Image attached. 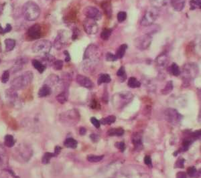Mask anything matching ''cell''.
Here are the masks:
<instances>
[{
    "label": "cell",
    "mask_w": 201,
    "mask_h": 178,
    "mask_svg": "<svg viewBox=\"0 0 201 178\" xmlns=\"http://www.w3.org/2000/svg\"><path fill=\"white\" fill-rule=\"evenodd\" d=\"M90 122H91V123L94 125V126H95L96 128H99L100 127V121L99 120H97L95 117H91V118L90 119Z\"/></svg>",
    "instance_id": "49"
},
{
    "label": "cell",
    "mask_w": 201,
    "mask_h": 178,
    "mask_svg": "<svg viewBox=\"0 0 201 178\" xmlns=\"http://www.w3.org/2000/svg\"><path fill=\"white\" fill-rule=\"evenodd\" d=\"M54 157H56L54 153H45L44 156H43V157H42V163L43 164L49 163L50 159Z\"/></svg>",
    "instance_id": "39"
},
{
    "label": "cell",
    "mask_w": 201,
    "mask_h": 178,
    "mask_svg": "<svg viewBox=\"0 0 201 178\" xmlns=\"http://www.w3.org/2000/svg\"><path fill=\"white\" fill-rule=\"evenodd\" d=\"M164 115L166 120L172 124H178L182 119L181 115L174 109H168L164 112Z\"/></svg>",
    "instance_id": "12"
},
{
    "label": "cell",
    "mask_w": 201,
    "mask_h": 178,
    "mask_svg": "<svg viewBox=\"0 0 201 178\" xmlns=\"http://www.w3.org/2000/svg\"><path fill=\"white\" fill-rule=\"evenodd\" d=\"M61 150H62V148L59 146H56L55 149H54V153L55 154V156H59V155L60 153V151H61Z\"/></svg>",
    "instance_id": "55"
},
{
    "label": "cell",
    "mask_w": 201,
    "mask_h": 178,
    "mask_svg": "<svg viewBox=\"0 0 201 178\" xmlns=\"http://www.w3.org/2000/svg\"><path fill=\"white\" fill-rule=\"evenodd\" d=\"M52 92V89L51 87H49L47 84H44L43 86L40 88L39 91H38V96L42 98V97H46L47 96L50 95Z\"/></svg>",
    "instance_id": "21"
},
{
    "label": "cell",
    "mask_w": 201,
    "mask_h": 178,
    "mask_svg": "<svg viewBox=\"0 0 201 178\" xmlns=\"http://www.w3.org/2000/svg\"><path fill=\"white\" fill-rule=\"evenodd\" d=\"M28 62V60L24 58H19L16 61L15 64H14L13 67L12 68V72L16 73L20 71L24 66Z\"/></svg>",
    "instance_id": "19"
},
{
    "label": "cell",
    "mask_w": 201,
    "mask_h": 178,
    "mask_svg": "<svg viewBox=\"0 0 201 178\" xmlns=\"http://www.w3.org/2000/svg\"><path fill=\"white\" fill-rule=\"evenodd\" d=\"M80 119V116L78 111L76 110L73 109L67 111L64 113L60 115V121L64 124H67L69 125H74L77 123Z\"/></svg>",
    "instance_id": "8"
},
{
    "label": "cell",
    "mask_w": 201,
    "mask_h": 178,
    "mask_svg": "<svg viewBox=\"0 0 201 178\" xmlns=\"http://www.w3.org/2000/svg\"><path fill=\"white\" fill-rule=\"evenodd\" d=\"M84 15L88 19L98 21L100 20L102 17V14L100 10L97 7L93 6H87L83 9Z\"/></svg>",
    "instance_id": "11"
},
{
    "label": "cell",
    "mask_w": 201,
    "mask_h": 178,
    "mask_svg": "<svg viewBox=\"0 0 201 178\" xmlns=\"http://www.w3.org/2000/svg\"><path fill=\"white\" fill-rule=\"evenodd\" d=\"M97 101H95V100H93V102H92V103H91V105H90V107L93 108V109H95V108L97 107Z\"/></svg>",
    "instance_id": "57"
},
{
    "label": "cell",
    "mask_w": 201,
    "mask_h": 178,
    "mask_svg": "<svg viewBox=\"0 0 201 178\" xmlns=\"http://www.w3.org/2000/svg\"><path fill=\"white\" fill-rule=\"evenodd\" d=\"M105 58L108 62H115V61L118 60L116 54H113L111 52H107L105 55Z\"/></svg>",
    "instance_id": "43"
},
{
    "label": "cell",
    "mask_w": 201,
    "mask_h": 178,
    "mask_svg": "<svg viewBox=\"0 0 201 178\" xmlns=\"http://www.w3.org/2000/svg\"><path fill=\"white\" fill-rule=\"evenodd\" d=\"M54 69L56 70H60L63 67V61L61 60H56L52 65Z\"/></svg>",
    "instance_id": "41"
},
{
    "label": "cell",
    "mask_w": 201,
    "mask_h": 178,
    "mask_svg": "<svg viewBox=\"0 0 201 178\" xmlns=\"http://www.w3.org/2000/svg\"><path fill=\"white\" fill-rule=\"evenodd\" d=\"M117 21L119 23H122L124 21L126 20L127 18V13L126 12H119L117 13Z\"/></svg>",
    "instance_id": "42"
},
{
    "label": "cell",
    "mask_w": 201,
    "mask_h": 178,
    "mask_svg": "<svg viewBox=\"0 0 201 178\" xmlns=\"http://www.w3.org/2000/svg\"><path fill=\"white\" fill-rule=\"evenodd\" d=\"M111 81V77L109 76V74H100L99 76L98 77V80H97V84L98 85H100V84H107L109 83Z\"/></svg>",
    "instance_id": "23"
},
{
    "label": "cell",
    "mask_w": 201,
    "mask_h": 178,
    "mask_svg": "<svg viewBox=\"0 0 201 178\" xmlns=\"http://www.w3.org/2000/svg\"><path fill=\"white\" fill-rule=\"evenodd\" d=\"M107 133L109 136H122L124 133V130L121 127L113 128L110 129Z\"/></svg>",
    "instance_id": "32"
},
{
    "label": "cell",
    "mask_w": 201,
    "mask_h": 178,
    "mask_svg": "<svg viewBox=\"0 0 201 178\" xmlns=\"http://www.w3.org/2000/svg\"><path fill=\"white\" fill-rule=\"evenodd\" d=\"M34 74L31 71H27L23 73L20 76L13 78L11 82L12 88L15 91L25 88L32 82Z\"/></svg>",
    "instance_id": "3"
},
{
    "label": "cell",
    "mask_w": 201,
    "mask_h": 178,
    "mask_svg": "<svg viewBox=\"0 0 201 178\" xmlns=\"http://www.w3.org/2000/svg\"><path fill=\"white\" fill-rule=\"evenodd\" d=\"M12 27L11 24H9V23H8L5 29L4 28H3L2 25L0 24V34H6V33H8L12 30Z\"/></svg>",
    "instance_id": "44"
},
{
    "label": "cell",
    "mask_w": 201,
    "mask_h": 178,
    "mask_svg": "<svg viewBox=\"0 0 201 178\" xmlns=\"http://www.w3.org/2000/svg\"><path fill=\"white\" fill-rule=\"evenodd\" d=\"M132 142L135 146V149L137 151H140L143 147L142 135L139 133H135L132 135Z\"/></svg>",
    "instance_id": "18"
},
{
    "label": "cell",
    "mask_w": 201,
    "mask_h": 178,
    "mask_svg": "<svg viewBox=\"0 0 201 178\" xmlns=\"http://www.w3.org/2000/svg\"><path fill=\"white\" fill-rule=\"evenodd\" d=\"M176 178H187L186 173L184 171H179L176 174Z\"/></svg>",
    "instance_id": "53"
},
{
    "label": "cell",
    "mask_w": 201,
    "mask_h": 178,
    "mask_svg": "<svg viewBox=\"0 0 201 178\" xmlns=\"http://www.w3.org/2000/svg\"><path fill=\"white\" fill-rule=\"evenodd\" d=\"M70 38V36L69 31L65 30H59L54 42V48L58 50L63 48L64 46L69 43Z\"/></svg>",
    "instance_id": "6"
},
{
    "label": "cell",
    "mask_w": 201,
    "mask_h": 178,
    "mask_svg": "<svg viewBox=\"0 0 201 178\" xmlns=\"http://www.w3.org/2000/svg\"><path fill=\"white\" fill-rule=\"evenodd\" d=\"M64 54L65 56V62H70L71 58H70V54L69 53V52L67 50L64 51Z\"/></svg>",
    "instance_id": "54"
},
{
    "label": "cell",
    "mask_w": 201,
    "mask_h": 178,
    "mask_svg": "<svg viewBox=\"0 0 201 178\" xmlns=\"http://www.w3.org/2000/svg\"><path fill=\"white\" fill-rule=\"evenodd\" d=\"M127 85L131 88H137L141 87V82L135 77H130L128 80Z\"/></svg>",
    "instance_id": "29"
},
{
    "label": "cell",
    "mask_w": 201,
    "mask_h": 178,
    "mask_svg": "<svg viewBox=\"0 0 201 178\" xmlns=\"http://www.w3.org/2000/svg\"><path fill=\"white\" fill-rule=\"evenodd\" d=\"M64 145L67 148L75 149L78 146V142L77 141L73 138H68L64 141Z\"/></svg>",
    "instance_id": "26"
},
{
    "label": "cell",
    "mask_w": 201,
    "mask_h": 178,
    "mask_svg": "<svg viewBox=\"0 0 201 178\" xmlns=\"http://www.w3.org/2000/svg\"><path fill=\"white\" fill-rule=\"evenodd\" d=\"M4 144L8 147H12L15 145V140L12 135H7L4 137Z\"/></svg>",
    "instance_id": "31"
},
{
    "label": "cell",
    "mask_w": 201,
    "mask_h": 178,
    "mask_svg": "<svg viewBox=\"0 0 201 178\" xmlns=\"http://www.w3.org/2000/svg\"><path fill=\"white\" fill-rule=\"evenodd\" d=\"M101 7L103 9V12L105 13V15L107 16V17L111 18L112 16V6L111 3L109 1H105L101 3Z\"/></svg>",
    "instance_id": "20"
},
{
    "label": "cell",
    "mask_w": 201,
    "mask_h": 178,
    "mask_svg": "<svg viewBox=\"0 0 201 178\" xmlns=\"http://www.w3.org/2000/svg\"><path fill=\"white\" fill-rule=\"evenodd\" d=\"M155 61L157 67L161 68L165 67L169 62V56L167 53H161L157 56Z\"/></svg>",
    "instance_id": "15"
},
{
    "label": "cell",
    "mask_w": 201,
    "mask_h": 178,
    "mask_svg": "<svg viewBox=\"0 0 201 178\" xmlns=\"http://www.w3.org/2000/svg\"><path fill=\"white\" fill-rule=\"evenodd\" d=\"M83 28L87 34L95 35L99 31V25L95 20L87 18L83 21Z\"/></svg>",
    "instance_id": "10"
},
{
    "label": "cell",
    "mask_w": 201,
    "mask_h": 178,
    "mask_svg": "<svg viewBox=\"0 0 201 178\" xmlns=\"http://www.w3.org/2000/svg\"><path fill=\"white\" fill-rule=\"evenodd\" d=\"M127 49V45L126 44H121L120 46H119V48L117 49V50L116 52V54L117 58V59L123 58V56H125Z\"/></svg>",
    "instance_id": "24"
},
{
    "label": "cell",
    "mask_w": 201,
    "mask_h": 178,
    "mask_svg": "<svg viewBox=\"0 0 201 178\" xmlns=\"http://www.w3.org/2000/svg\"><path fill=\"white\" fill-rule=\"evenodd\" d=\"M112 29L111 28H105L100 33V38L103 40H107L109 39L110 36L112 34Z\"/></svg>",
    "instance_id": "36"
},
{
    "label": "cell",
    "mask_w": 201,
    "mask_h": 178,
    "mask_svg": "<svg viewBox=\"0 0 201 178\" xmlns=\"http://www.w3.org/2000/svg\"><path fill=\"white\" fill-rule=\"evenodd\" d=\"M68 97H69V92L67 90H64V91L60 93L59 95L56 96V100L59 102H60V104H64V103L68 100Z\"/></svg>",
    "instance_id": "25"
},
{
    "label": "cell",
    "mask_w": 201,
    "mask_h": 178,
    "mask_svg": "<svg viewBox=\"0 0 201 178\" xmlns=\"http://www.w3.org/2000/svg\"><path fill=\"white\" fill-rule=\"evenodd\" d=\"M116 120V117L114 115H111L107 117H105V118L102 119L100 121V123L103 125H111Z\"/></svg>",
    "instance_id": "35"
},
{
    "label": "cell",
    "mask_w": 201,
    "mask_h": 178,
    "mask_svg": "<svg viewBox=\"0 0 201 178\" xmlns=\"http://www.w3.org/2000/svg\"><path fill=\"white\" fill-rule=\"evenodd\" d=\"M117 76L120 78L121 82H124L127 78L126 68L124 67H121L117 72Z\"/></svg>",
    "instance_id": "37"
},
{
    "label": "cell",
    "mask_w": 201,
    "mask_h": 178,
    "mask_svg": "<svg viewBox=\"0 0 201 178\" xmlns=\"http://www.w3.org/2000/svg\"><path fill=\"white\" fill-rule=\"evenodd\" d=\"M5 45H6V50L7 52L12 51L16 46V41L13 39L8 38L5 40Z\"/></svg>",
    "instance_id": "30"
},
{
    "label": "cell",
    "mask_w": 201,
    "mask_h": 178,
    "mask_svg": "<svg viewBox=\"0 0 201 178\" xmlns=\"http://www.w3.org/2000/svg\"><path fill=\"white\" fill-rule=\"evenodd\" d=\"M104 156H95V155H89L87 156V160L89 162L97 163L101 161L103 159Z\"/></svg>",
    "instance_id": "40"
},
{
    "label": "cell",
    "mask_w": 201,
    "mask_h": 178,
    "mask_svg": "<svg viewBox=\"0 0 201 178\" xmlns=\"http://www.w3.org/2000/svg\"><path fill=\"white\" fill-rule=\"evenodd\" d=\"M190 10H195L197 9H200L201 0H190Z\"/></svg>",
    "instance_id": "38"
},
{
    "label": "cell",
    "mask_w": 201,
    "mask_h": 178,
    "mask_svg": "<svg viewBox=\"0 0 201 178\" xmlns=\"http://www.w3.org/2000/svg\"><path fill=\"white\" fill-rule=\"evenodd\" d=\"M186 0H170V4L172 8L176 12H181L183 10Z\"/></svg>",
    "instance_id": "16"
},
{
    "label": "cell",
    "mask_w": 201,
    "mask_h": 178,
    "mask_svg": "<svg viewBox=\"0 0 201 178\" xmlns=\"http://www.w3.org/2000/svg\"><path fill=\"white\" fill-rule=\"evenodd\" d=\"M55 57L50 54H46L45 55H43V57H42L41 60H39L40 62L45 66L46 67H51V66L53 65L54 62H55Z\"/></svg>",
    "instance_id": "17"
},
{
    "label": "cell",
    "mask_w": 201,
    "mask_h": 178,
    "mask_svg": "<svg viewBox=\"0 0 201 178\" xmlns=\"http://www.w3.org/2000/svg\"><path fill=\"white\" fill-rule=\"evenodd\" d=\"M187 174L190 177H194L197 175V169L195 167H189L187 169Z\"/></svg>",
    "instance_id": "45"
},
{
    "label": "cell",
    "mask_w": 201,
    "mask_h": 178,
    "mask_svg": "<svg viewBox=\"0 0 201 178\" xmlns=\"http://www.w3.org/2000/svg\"><path fill=\"white\" fill-rule=\"evenodd\" d=\"M76 82L79 84L80 86L85 87L86 88L91 89L94 87V84L92 82L91 80L88 77L83 76V75L78 74L76 77Z\"/></svg>",
    "instance_id": "14"
},
{
    "label": "cell",
    "mask_w": 201,
    "mask_h": 178,
    "mask_svg": "<svg viewBox=\"0 0 201 178\" xmlns=\"http://www.w3.org/2000/svg\"><path fill=\"white\" fill-rule=\"evenodd\" d=\"M9 74H9V70H6V71L3 72L2 77V82L3 83H6L9 81Z\"/></svg>",
    "instance_id": "47"
},
{
    "label": "cell",
    "mask_w": 201,
    "mask_h": 178,
    "mask_svg": "<svg viewBox=\"0 0 201 178\" xmlns=\"http://www.w3.org/2000/svg\"><path fill=\"white\" fill-rule=\"evenodd\" d=\"M170 70L171 74L175 77H178L181 74V70L178 67V65L175 62H173L171 64Z\"/></svg>",
    "instance_id": "33"
},
{
    "label": "cell",
    "mask_w": 201,
    "mask_h": 178,
    "mask_svg": "<svg viewBox=\"0 0 201 178\" xmlns=\"http://www.w3.org/2000/svg\"><path fill=\"white\" fill-rule=\"evenodd\" d=\"M185 159L184 158H180L176 161L174 167L175 168H184V167Z\"/></svg>",
    "instance_id": "46"
},
{
    "label": "cell",
    "mask_w": 201,
    "mask_h": 178,
    "mask_svg": "<svg viewBox=\"0 0 201 178\" xmlns=\"http://www.w3.org/2000/svg\"><path fill=\"white\" fill-rule=\"evenodd\" d=\"M100 58L99 47L93 44H90L86 48L83 55V66L85 69L90 70L93 66L97 64Z\"/></svg>",
    "instance_id": "1"
},
{
    "label": "cell",
    "mask_w": 201,
    "mask_h": 178,
    "mask_svg": "<svg viewBox=\"0 0 201 178\" xmlns=\"http://www.w3.org/2000/svg\"><path fill=\"white\" fill-rule=\"evenodd\" d=\"M22 13L26 20L35 21L40 15V8L34 2L28 1L23 5Z\"/></svg>",
    "instance_id": "2"
},
{
    "label": "cell",
    "mask_w": 201,
    "mask_h": 178,
    "mask_svg": "<svg viewBox=\"0 0 201 178\" xmlns=\"http://www.w3.org/2000/svg\"><path fill=\"white\" fill-rule=\"evenodd\" d=\"M143 160H144V163L145 164H146L147 166H150V167H152V159L150 157V156H146L145 157H144V159H143Z\"/></svg>",
    "instance_id": "50"
},
{
    "label": "cell",
    "mask_w": 201,
    "mask_h": 178,
    "mask_svg": "<svg viewBox=\"0 0 201 178\" xmlns=\"http://www.w3.org/2000/svg\"><path fill=\"white\" fill-rule=\"evenodd\" d=\"M152 7L159 9L162 7L165 6L168 2L169 0H149Z\"/></svg>",
    "instance_id": "28"
},
{
    "label": "cell",
    "mask_w": 201,
    "mask_h": 178,
    "mask_svg": "<svg viewBox=\"0 0 201 178\" xmlns=\"http://www.w3.org/2000/svg\"><path fill=\"white\" fill-rule=\"evenodd\" d=\"M198 72V67L196 63L189 62L184 65L183 73L186 80H188L197 75Z\"/></svg>",
    "instance_id": "9"
},
{
    "label": "cell",
    "mask_w": 201,
    "mask_h": 178,
    "mask_svg": "<svg viewBox=\"0 0 201 178\" xmlns=\"http://www.w3.org/2000/svg\"><path fill=\"white\" fill-rule=\"evenodd\" d=\"M115 146L116 148L119 149L121 152H123L126 149V144L123 142H117L115 144Z\"/></svg>",
    "instance_id": "48"
},
{
    "label": "cell",
    "mask_w": 201,
    "mask_h": 178,
    "mask_svg": "<svg viewBox=\"0 0 201 178\" xmlns=\"http://www.w3.org/2000/svg\"><path fill=\"white\" fill-rule=\"evenodd\" d=\"M173 88H174L173 82H172V81H170L166 83L165 87L162 89L161 92H162V94H163V95H168V94L170 93L172 91V90H173Z\"/></svg>",
    "instance_id": "34"
},
{
    "label": "cell",
    "mask_w": 201,
    "mask_h": 178,
    "mask_svg": "<svg viewBox=\"0 0 201 178\" xmlns=\"http://www.w3.org/2000/svg\"><path fill=\"white\" fill-rule=\"evenodd\" d=\"M152 42V36L148 34H145L137 37L134 40V46L138 50L143 51L148 49Z\"/></svg>",
    "instance_id": "7"
},
{
    "label": "cell",
    "mask_w": 201,
    "mask_h": 178,
    "mask_svg": "<svg viewBox=\"0 0 201 178\" xmlns=\"http://www.w3.org/2000/svg\"><path fill=\"white\" fill-rule=\"evenodd\" d=\"M79 30L78 29H76V28H75V29L73 31V35H72V37H71L72 39H73V40H76V38H77L78 36H79Z\"/></svg>",
    "instance_id": "52"
},
{
    "label": "cell",
    "mask_w": 201,
    "mask_h": 178,
    "mask_svg": "<svg viewBox=\"0 0 201 178\" xmlns=\"http://www.w3.org/2000/svg\"><path fill=\"white\" fill-rule=\"evenodd\" d=\"M59 82H60L59 77L56 74H52L46 79L44 84H47V85H49V87H51L52 86H54L55 84H58Z\"/></svg>",
    "instance_id": "22"
},
{
    "label": "cell",
    "mask_w": 201,
    "mask_h": 178,
    "mask_svg": "<svg viewBox=\"0 0 201 178\" xmlns=\"http://www.w3.org/2000/svg\"><path fill=\"white\" fill-rule=\"evenodd\" d=\"M86 133H87V129L85 127H80L79 129V133L80 135H85Z\"/></svg>",
    "instance_id": "56"
},
{
    "label": "cell",
    "mask_w": 201,
    "mask_h": 178,
    "mask_svg": "<svg viewBox=\"0 0 201 178\" xmlns=\"http://www.w3.org/2000/svg\"><path fill=\"white\" fill-rule=\"evenodd\" d=\"M90 139H91L93 141L94 143H97L99 141V135H96V134H91V135H90Z\"/></svg>",
    "instance_id": "51"
},
{
    "label": "cell",
    "mask_w": 201,
    "mask_h": 178,
    "mask_svg": "<svg viewBox=\"0 0 201 178\" xmlns=\"http://www.w3.org/2000/svg\"><path fill=\"white\" fill-rule=\"evenodd\" d=\"M32 63L33 67H34L35 69H36L40 73L44 72L45 69L46 68L45 66L43 65L38 60H36V59L32 60Z\"/></svg>",
    "instance_id": "27"
},
{
    "label": "cell",
    "mask_w": 201,
    "mask_h": 178,
    "mask_svg": "<svg viewBox=\"0 0 201 178\" xmlns=\"http://www.w3.org/2000/svg\"><path fill=\"white\" fill-rule=\"evenodd\" d=\"M159 10L157 8L152 7L148 9L146 12L144 16L142 18L140 24L142 26L148 27L152 25L159 17Z\"/></svg>",
    "instance_id": "4"
},
{
    "label": "cell",
    "mask_w": 201,
    "mask_h": 178,
    "mask_svg": "<svg viewBox=\"0 0 201 178\" xmlns=\"http://www.w3.org/2000/svg\"><path fill=\"white\" fill-rule=\"evenodd\" d=\"M28 36L32 40H38L41 37V27L39 24L32 26L27 32Z\"/></svg>",
    "instance_id": "13"
},
{
    "label": "cell",
    "mask_w": 201,
    "mask_h": 178,
    "mask_svg": "<svg viewBox=\"0 0 201 178\" xmlns=\"http://www.w3.org/2000/svg\"><path fill=\"white\" fill-rule=\"evenodd\" d=\"M51 42L48 40H40L36 42L32 46V51L34 53L45 55L49 54L52 48Z\"/></svg>",
    "instance_id": "5"
}]
</instances>
